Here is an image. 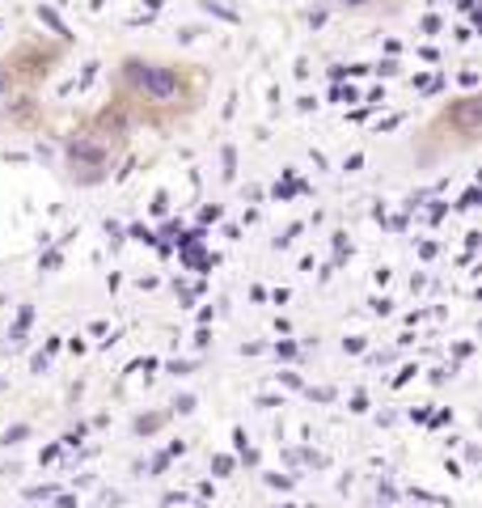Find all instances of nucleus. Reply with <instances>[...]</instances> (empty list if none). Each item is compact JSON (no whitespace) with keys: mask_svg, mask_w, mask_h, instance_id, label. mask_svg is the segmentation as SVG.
Segmentation results:
<instances>
[{"mask_svg":"<svg viewBox=\"0 0 482 508\" xmlns=\"http://www.w3.org/2000/svg\"><path fill=\"white\" fill-rule=\"evenodd\" d=\"M212 93V73L195 60H173V55H144V51H127L114 64L110 77V97L106 110L136 127L149 132H178L186 127Z\"/></svg>","mask_w":482,"mask_h":508,"instance_id":"f257e3e1","label":"nucleus"},{"mask_svg":"<svg viewBox=\"0 0 482 508\" xmlns=\"http://www.w3.org/2000/svg\"><path fill=\"white\" fill-rule=\"evenodd\" d=\"M132 149V127L119 123L106 106L85 115L77 127L64 136L60 144V162H64V178L77 186H102L114 178V169L127 162Z\"/></svg>","mask_w":482,"mask_h":508,"instance_id":"f03ea898","label":"nucleus"},{"mask_svg":"<svg viewBox=\"0 0 482 508\" xmlns=\"http://www.w3.org/2000/svg\"><path fill=\"white\" fill-rule=\"evenodd\" d=\"M482 144V93H457L444 106L427 115V123L414 132L410 153L419 166H440L449 157L474 153Z\"/></svg>","mask_w":482,"mask_h":508,"instance_id":"7ed1b4c3","label":"nucleus"},{"mask_svg":"<svg viewBox=\"0 0 482 508\" xmlns=\"http://www.w3.org/2000/svg\"><path fill=\"white\" fill-rule=\"evenodd\" d=\"M64 43H21L13 55H4V81L17 89H34L38 81H47L51 64L64 55Z\"/></svg>","mask_w":482,"mask_h":508,"instance_id":"20e7f679","label":"nucleus"},{"mask_svg":"<svg viewBox=\"0 0 482 508\" xmlns=\"http://www.w3.org/2000/svg\"><path fill=\"white\" fill-rule=\"evenodd\" d=\"M343 13H364V17H390L398 13L406 0H334Z\"/></svg>","mask_w":482,"mask_h":508,"instance_id":"39448f33","label":"nucleus"}]
</instances>
